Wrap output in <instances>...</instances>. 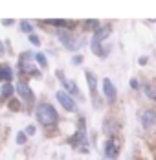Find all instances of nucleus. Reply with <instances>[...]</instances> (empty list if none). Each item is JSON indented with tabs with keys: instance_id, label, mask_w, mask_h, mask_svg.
Here are the masks:
<instances>
[{
	"instance_id": "f257e3e1",
	"label": "nucleus",
	"mask_w": 156,
	"mask_h": 160,
	"mask_svg": "<svg viewBox=\"0 0 156 160\" xmlns=\"http://www.w3.org/2000/svg\"><path fill=\"white\" fill-rule=\"evenodd\" d=\"M112 32V26L110 24H105V26H97L95 28V32H94V37H92V42H90V46H92V52L97 55V57H107L109 55V50L103 48V41L107 39Z\"/></svg>"
},
{
	"instance_id": "f03ea898",
	"label": "nucleus",
	"mask_w": 156,
	"mask_h": 160,
	"mask_svg": "<svg viewBox=\"0 0 156 160\" xmlns=\"http://www.w3.org/2000/svg\"><path fill=\"white\" fill-rule=\"evenodd\" d=\"M35 116H37V122L44 127L55 125L57 120H59V114H57L55 107L51 103H39L37 109H35Z\"/></svg>"
},
{
	"instance_id": "7ed1b4c3",
	"label": "nucleus",
	"mask_w": 156,
	"mask_h": 160,
	"mask_svg": "<svg viewBox=\"0 0 156 160\" xmlns=\"http://www.w3.org/2000/svg\"><path fill=\"white\" fill-rule=\"evenodd\" d=\"M33 55H31L30 52H24L22 55H20V59H18V68H20V72L22 74H28V76H41V72L35 68V64H33Z\"/></svg>"
},
{
	"instance_id": "20e7f679",
	"label": "nucleus",
	"mask_w": 156,
	"mask_h": 160,
	"mask_svg": "<svg viewBox=\"0 0 156 160\" xmlns=\"http://www.w3.org/2000/svg\"><path fill=\"white\" fill-rule=\"evenodd\" d=\"M55 98H57V101L61 103V107L64 109V111H68V112H76V111H77V105H76L74 98L68 96V94H66L64 90H57Z\"/></svg>"
},
{
	"instance_id": "39448f33",
	"label": "nucleus",
	"mask_w": 156,
	"mask_h": 160,
	"mask_svg": "<svg viewBox=\"0 0 156 160\" xmlns=\"http://www.w3.org/2000/svg\"><path fill=\"white\" fill-rule=\"evenodd\" d=\"M17 94L20 96L22 101H26L28 105H31V103L35 101V94H33V90L30 88L28 83H22V81H20V83L17 85Z\"/></svg>"
},
{
	"instance_id": "423d86ee",
	"label": "nucleus",
	"mask_w": 156,
	"mask_h": 160,
	"mask_svg": "<svg viewBox=\"0 0 156 160\" xmlns=\"http://www.w3.org/2000/svg\"><path fill=\"white\" fill-rule=\"evenodd\" d=\"M55 74H57V78L61 79L62 87H64V92H66L68 96H72V98H74V96H81V92H79L77 85H76L74 81H68V79H66V78H64V74H62L61 70H57Z\"/></svg>"
},
{
	"instance_id": "0eeeda50",
	"label": "nucleus",
	"mask_w": 156,
	"mask_h": 160,
	"mask_svg": "<svg viewBox=\"0 0 156 160\" xmlns=\"http://www.w3.org/2000/svg\"><path fill=\"white\" fill-rule=\"evenodd\" d=\"M59 41L62 42V46H66L72 52H76L79 48V41H76V37L72 33H68L66 30H59Z\"/></svg>"
},
{
	"instance_id": "6e6552de",
	"label": "nucleus",
	"mask_w": 156,
	"mask_h": 160,
	"mask_svg": "<svg viewBox=\"0 0 156 160\" xmlns=\"http://www.w3.org/2000/svg\"><path fill=\"white\" fill-rule=\"evenodd\" d=\"M103 96H105V99H107L109 103H114V101H116V96H118V90H116L114 83H112L109 78L103 79Z\"/></svg>"
},
{
	"instance_id": "1a4fd4ad",
	"label": "nucleus",
	"mask_w": 156,
	"mask_h": 160,
	"mask_svg": "<svg viewBox=\"0 0 156 160\" xmlns=\"http://www.w3.org/2000/svg\"><path fill=\"white\" fill-rule=\"evenodd\" d=\"M105 155H107V160H114L119 157V147H118V144L112 138L105 142Z\"/></svg>"
},
{
	"instance_id": "9d476101",
	"label": "nucleus",
	"mask_w": 156,
	"mask_h": 160,
	"mask_svg": "<svg viewBox=\"0 0 156 160\" xmlns=\"http://www.w3.org/2000/svg\"><path fill=\"white\" fill-rule=\"evenodd\" d=\"M85 78H86V85L90 88V94L94 98V103H95V98H97V78H95V74L90 72V70L85 72Z\"/></svg>"
},
{
	"instance_id": "9b49d317",
	"label": "nucleus",
	"mask_w": 156,
	"mask_h": 160,
	"mask_svg": "<svg viewBox=\"0 0 156 160\" xmlns=\"http://www.w3.org/2000/svg\"><path fill=\"white\" fill-rule=\"evenodd\" d=\"M140 120H141V125H143L145 129L153 127V125L156 123V112H154V111H151V109H147V111L141 112Z\"/></svg>"
},
{
	"instance_id": "f8f14e48",
	"label": "nucleus",
	"mask_w": 156,
	"mask_h": 160,
	"mask_svg": "<svg viewBox=\"0 0 156 160\" xmlns=\"http://www.w3.org/2000/svg\"><path fill=\"white\" fill-rule=\"evenodd\" d=\"M85 140H86V127H85V118H81L79 120V131H77V134L72 138V144L76 147H79V144H83Z\"/></svg>"
},
{
	"instance_id": "ddd939ff",
	"label": "nucleus",
	"mask_w": 156,
	"mask_h": 160,
	"mask_svg": "<svg viewBox=\"0 0 156 160\" xmlns=\"http://www.w3.org/2000/svg\"><path fill=\"white\" fill-rule=\"evenodd\" d=\"M33 59L39 63V66H41V68H48V59H46V55H44L42 52H37V53L33 55Z\"/></svg>"
},
{
	"instance_id": "4468645a",
	"label": "nucleus",
	"mask_w": 156,
	"mask_h": 160,
	"mask_svg": "<svg viewBox=\"0 0 156 160\" xmlns=\"http://www.w3.org/2000/svg\"><path fill=\"white\" fill-rule=\"evenodd\" d=\"M2 81H6V83H9L11 78H13V72H11V68L9 66H2Z\"/></svg>"
},
{
	"instance_id": "2eb2a0df",
	"label": "nucleus",
	"mask_w": 156,
	"mask_h": 160,
	"mask_svg": "<svg viewBox=\"0 0 156 160\" xmlns=\"http://www.w3.org/2000/svg\"><path fill=\"white\" fill-rule=\"evenodd\" d=\"M0 94H2V98H11V94H13V87H11V83H4Z\"/></svg>"
},
{
	"instance_id": "dca6fc26",
	"label": "nucleus",
	"mask_w": 156,
	"mask_h": 160,
	"mask_svg": "<svg viewBox=\"0 0 156 160\" xmlns=\"http://www.w3.org/2000/svg\"><path fill=\"white\" fill-rule=\"evenodd\" d=\"M143 90H145V94H147V98H151V99H156V90L151 87V85H145L143 87Z\"/></svg>"
},
{
	"instance_id": "f3484780",
	"label": "nucleus",
	"mask_w": 156,
	"mask_h": 160,
	"mask_svg": "<svg viewBox=\"0 0 156 160\" xmlns=\"http://www.w3.org/2000/svg\"><path fill=\"white\" fill-rule=\"evenodd\" d=\"M26 140H28V136H26V132H22V131H18V132H17V144H18V145H22V144H26Z\"/></svg>"
},
{
	"instance_id": "a211bd4d",
	"label": "nucleus",
	"mask_w": 156,
	"mask_h": 160,
	"mask_svg": "<svg viewBox=\"0 0 156 160\" xmlns=\"http://www.w3.org/2000/svg\"><path fill=\"white\" fill-rule=\"evenodd\" d=\"M51 26H70L68 20H62V18H55V20H48Z\"/></svg>"
},
{
	"instance_id": "6ab92c4d",
	"label": "nucleus",
	"mask_w": 156,
	"mask_h": 160,
	"mask_svg": "<svg viewBox=\"0 0 156 160\" xmlns=\"http://www.w3.org/2000/svg\"><path fill=\"white\" fill-rule=\"evenodd\" d=\"M28 39H30V42L33 44V46H41V39H39L35 33H30V35H28Z\"/></svg>"
},
{
	"instance_id": "aec40b11",
	"label": "nucleus",
	"mask_w": 156,
	"mask_h": 160,
	"mask_svg": "<svg viewBox=\"0 0 156 160\" xmlns=\"http://www.w3.org/2000/svg\"><path fill=\"white\" fill-rule=\"evenodd\" d=\"M20 30L26 32V33H31V24L28 20H22V22H20Z\"/></svg>"
},
{
	"instance_id": "412c9836",
	"label": "nucleus",
	"mask_w": 156,
	"mask_h": 160,
	"mask_svg": "<svg viewBox=\"0 0 156 160\" xmlns=\"http://www.w3.org/2000/svg\"><path fill=\"white\" fill-rule=\"evenodd\" d=\"M129 85H130V88H138V87H140V83H138L136 78H132V79L129 81Z\"/></svg>"
},
{
	"instance_id": "4be33fe9",
	"label": "nucleus",
	"mask_w": 156,
	"mask_h": 160,
	"mask_svg": "<svg viewBox=\"0 0 156 160\" xmlns=\"http://www.w3.org/2000/svg\"><path fill=\"white\" fill-rule=\"evenodd\" d=\"M97 20H86V28H97Z\"/></svg>"
},
{
	"instance_id": "5701e85b",
	"label": "nucleus",
	"mask_w": 156,
	"mask_h": 160,
	"mask_svg": "<svg viewBox=\"0 0 156 160\" xmlns=\"http://www.w3.org/2000/svg\"><path fill=\"white\" fill-rule=\"evenodd\" d=\"M13 22H15L13 18H4V20H2V24H4V26H11Z\"/></svg>"
},
{
	"instance_id": "b1692460",
	"label": "nucleus",
	"mask_w": 156,
	"mask_h": 160,
	"mask_svg": "<svg viewBox=\"0 0 156 160\" xmlns=\"http://www.w3.org/2000/svg\"><path fill=\"white\" fill-rule=\"evenodd\" d=\"M28 134H35V127H33V125H30V127L26 129V136H28Z\"/></svg>"
},
{
	"instance_id": "393cba45",
	"label": "nucleus",
	"mask_w": 156,
	"mask_h": 160,
	"mask_svg": "<svg viewBox=\"0 0 156 160\" xmlns=\"http://www.w3.org/2000/svg\"><path fill=\"white\" fill-rule=\"evenodd\" d=\"M72 61H74L76 64H79V63H83V57H81V55H76V57H74Z\"/></svg>"
},
{
	"instance_id": "a878e982",
	"label": "nucleus",
	"mask_w": 156,
	"mask_h": 160,
	"mask_svg": "<svg viewBox=\"0 0 156 160\" xmlns=\"http://www.w3.org/2000/svg\"><path fill=\"white\" fill-rule=\"evenodd\" d=\"M147 61H149V59H147L145 55H141L140 59H138V63H140V64H145V63H147Z\"/></svg>"
},
{
	"instance_id": "bb28decb",
	"label": "nucleus",
	"mask_w": 156,
	"mask_h": 160,
	"mask_svg": "<svg viewBox=\"0 0 156 160\" xmlns=\"http://www.w3.org/2000/svg\"><path fill=\"white\" fill-rule=\"evenodd\" d=\"M9 105H11V109H17V107H18V103H17L15 99H13V101H11V103H9Z\"/></svg>"
},
{
	"instance_id": "cd10ccee",
	"label": "nucleus",
	"mask_w": 156,
	"mask_h": 160,
	"mask_svg": "<svg viewBox=\"0 0 156 160\" xmlns=\"http://www.w3.org/2000/svg\"><path fill=\"white\" fill-rule=\"evenodd\" d=\"M0 72H2V66H0ZM0 81H2V74H0Z\"/></svg>"
},
{
	"instance_id": "c85d7f7f",
	"label": "nucleus",
	"mask_w": 156,
	"mask_h": 160,
	"mask_svg": "<svg viewBox=\"0 0 156 160\" xmlns=\"http://www.w3.org/2000/svg\"><path fill=\"white\" fill-rule=\"evenodd\" d=\"M105 160H107V158H105Z\"/></svg>"
}]
</instances>
